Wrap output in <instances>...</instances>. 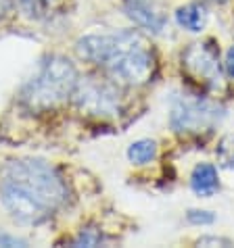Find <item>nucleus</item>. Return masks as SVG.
<instances>
[{"instance_id": "f257e3e1", "label": "nucleus", "mask_w": 234, "mask_h": 248, "mask_svg": "<svg viewBox=\"0 0 234 248\" xmlns=\"http://www.w3.org/2000/svg\"><path fill=\"white\" fill-rule=\"evenodd\" d=\"M69 198L63 175L40 158H15L0 169V202L23 225H40Z\"/></svg>"}, {"instance_id": "f03ea898", "label": "nucleus", "mask_w": 234, "mask_h": 248, "mask_svg": "<svg viewBox=\"0 0 234 248\" xmlns=\"http://www.w3.org/2000/svg\"><path fill=\"white\" fill-rule=\"evenodd\" d=\"M75 52L117 86H144L157 71L155 48L138 30L88 33L78 40Z\"/></svg>"}, {"instance_id": "7ed1b4c3", "label": "nucleus", "mask_w": 234, "mask_h": 248, "mask_svg": "<svg viewBox=\"0 0 234 248\" xmlns=\"http://www.w3.org/2000/svg\"><path fill=\"white\" fill-rule=\"evenodd\" d=\"M80 75L69 59L50 54L21 88V105L33 113H48L73 98Z\"/></svg>"}, {"instance_id": "20e7f679", "label": "nucleus", "mask_w": 234, "mask_h": 248, "mask_svg": "<svg viewBox=\"0 0 234 248\" xmlns=\"http://www.w3.org/2000/svg\"><path fill=\"white\" fill-rule=\"evenodd\" d=\"M224 108L201 94H178L171 100L169 125L180 136H201L222 121Z\"/></svg>"}, {"instance_id": "39448f33", "label": "nucleus", "mask_w": 234, "mask_h": 248, "mask_svg": "<svg viewBox=\"0 0 234 248\" xmlns=\"http://www.w3.org/2000/svg\"><path fill=\"white\" fill-rule=\"evenodd\" d=\"M73 102L84 115L96 119H111L121 111L119 90L109 78H80L73 90Z\"/></svg>"}, {"instance_id": "423d86ee", "label": "nucleus", "mask_w": 234, "mask_h": 248, "mask_svg": "<svg viewBox=\"0 0 234 248\" xmlns=\"http://www.w3.org/2000/svg\"><path fill=\"white\" fill-rule=\"evenodd\" d=\"M182 69L203 90H219L224 86V63L213 42H195L182 52Z\"/></svg>"}, {"instance_id": "0eeeda50", "label": "nucleus", "mask_w": 234, "mask_h": 248, "mask_svg": "<svg viewBox=\"0 0 234 248\" xmlns=\"http://www.w3.org/2000/svg\"><path fill=\"white\" fill-rule=\"evenodd\" d=\"M123 9H126V15L142 30L150 33H161L165 30L167 17L157 0H126Z\"/></svg>"}, {"instance_id": "6e6552de", "label": "nucleus", "mask_w": 234, "mask_h": 248, "mask_svg": "<svg viewBox=\"0 0 234 248\" xmlns=\"http://www.w3.org/2000/svg\"><path fill=\"white\" fill-rule=\"evenodd\" d=\"M190 190L201 198H209L219 190V177L217 169L211 163H197L190 171Z\"/></svg>"}, {"instance_id": "1a4fd4ad", "label": "nucleus", "mask_w": 234, "mask_h": 248, "mask_svg": "<svg viewBox=\"0 0 234 248\" xmlns=\"http://www.w3.org/2000/svg\"><path fill=\"white\" fill-rule=\"evenodd\" d=\"M176 21L180 27H184V30L197 33L207 23V9H205V4H201V2L184 4L176 11Z\"/></svg>"}, {"instance_id": "9d476101", "label": "nucleus", "mask_w": 234, "mask_h": 248, "mask_svg": "<svg viewBox=\"0 0 234 248\" xmlns=\"http://www.w3.org/2000/svg\"><path fill=\"white\" fill-rule=\"evenodd\" d=\"M157 153H159L157 142L150 140V138H142V140H136L130 144L128 158L132 165H149L157 158Z\"/></svg>"}, {"instance_id": "9b49d317", "label": "nucleus", "mask_w": 234, "mask_h": 248, "mask_svg": "<svg viewBox=\"0 0 234 248\" xmlns=\"http://www.w3.org/2000/svg\"><path fill=\"white\" fill-rule=\"evenodd\" d=\"M61 0H21L23 11L33 19H46L59 9Z\"/></svg>"}, {"instance_id": "f8f14e48", "label": "nucleus", "mask_w": 234, "mask_h": 248, "mask_svg": "<svg viewBox=\"0 0 234 248\" xmlns=\"http://www.w3.org/2000/svg\"><path fill=\"white\" fill-rule=\"evenodd\" d=\"M216 158H217V165L222 169L234 171V132L232 134H226L222 140L217 142Z\"/></svg>"}, {"instance_id": "ddd939ff", "label": "nucleus", "mask_w": 234, "mask_h": 248, "mask_svg": "<svg viewBox=\"0 0 234 248\" xmlns=\"http://www.w3.org/2000/svg\"><path fill=\"white\" fill-rule=\"evenodd\" d=\"M102 242H105V236L96 230H82L73 240L75 246H99Z\"/></svg>"}, {"instance_id": "4468645a", "label": "nucleus", "mask_w": 234, "mask_h": 248, "mask_svg": "<svg viewBox=\"0 0 234 248\" xmlns=\"http://www.w3.org/2000/svg\"><path fill=\"white\" fill-rule=\"evenodd\" d=\"M186 219H188V223L203 227V225H211L216 221V215H213L211 211H205V209H190L186 213Z\"/></svg>"}, {"instance_id": "2eb2a0df", "label": "nucleus", "mask_w": 234, "mask_h": 248, "mask_svg": "<svg viewBox=\"0 0 234 248\" xmlns=\"http://www.w3.org/2000/svg\"><path fill=\"white\" fill-rule=\"evenodd\" d=\"M197 244H201V246H232V240L222 238V236H201L197 240Z\"/></svg>"}, {"instance_id": "dca6fc26", "label": "nucleus", "mask_w": 234, "mask_h": 248, "mask_svg": "<svg viewBox=\"0 0 234 248\" xmlns=\"http://www.w3.org/2000/svg\"><path fill=\"white\" fill-rule=\"evenodd\" d=\"M224 71L234 78V46H230V50L226 52V59H224Z\"/></svg>"}, {"instance_id": "f3484780", "label": "nucleus", "mask_w": 234, "mask_h": 248, "mask_svg": "<svg viewBox=\"0 0 234 248\" xmlns=\"http://www.w3.org/2000/svg\"><path fill=\"white\" fill-rule=\"evenodd\" d=\"M0 244L2 246H25V240L11 238V236H0Z\"/></svg>"}, {"instance_id": "a211bd4d", "label": "nucleus", "mask_w": 234, "mask_h": 248, "mask_svg": "<svg viewBox=\"0 0 234 248\" xmlns=\"http://www.w3.org/2000/svg\"><path fill=\"white\" fill-rule=\"evenodd\" d=\"M9 6H11V0H0V17H4V15H6Z\"/></svg>"}, {"instance_id": "6ab92c4d", "label": "nucleus", "mask_w": 234, "mask_h": 248, "mask_svg": "<svg viewBox=\"0 0 234 248\" xmlns=\"http://www.w3.org/2000/svg\"><path fill=\"white\" fill-rule=\"evenodd\" d=\"M213 2H226V0H213Z\"/></svg>"}]
</instances>
